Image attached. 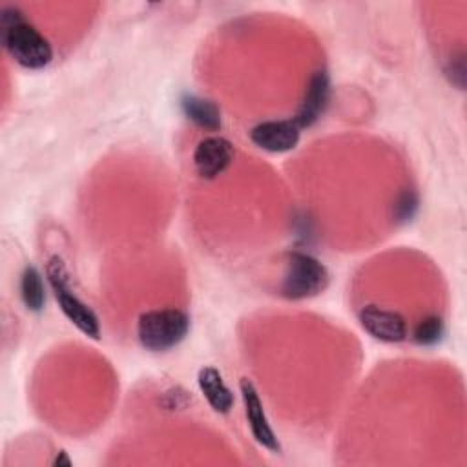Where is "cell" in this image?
<instances>
[{"mask_svg":"<svg viewBox=\"0 0 467 467\" xmlns=\"http://www.w3.org/2000/svg\"><path fill=\"white\" fill-rule=\"evenodd\" d=\"M0 38L5 53L26 69H42L53 60V46L16 5L0 9Z\"/></svg>","mask_w":467,"mask_h":467,"instance_id":"1","label":"cell"},{"mask_svg":"<svg viewBox=\"0 0 467 467\" xmlns=\"http://www.w3.org/2000/svg\"><path fill=\"white\" fill-rule=\"evenodd\" d=\"M327 266L312 254L292 250L285 255V270L279 283V296L290 301H303L319 296L328 286Z\"/></svg>","mask_w":467,"mask_h":467,"instance_id":"2","label":"cell"},{"mask_svg":"<svg viewBox=\"0 0 467 467\" xmlns=\"http://www.w3.org/2000/svg\"><path fill=\"white\" fill-rule=\"evenodd\" d=\"M46 277L51 292L58 303V308L66 319L91 339L100 337V321L95 310L84 303L73 290L69 283V272L58 255H51L46 263Z\"/></svg>","mask_w":467,"mask_h":467,"instance_id":"3","label":"cell"},{"mask_svg":"<svg viewBox=\"0 0 467 467\" xmlns=\"http://www.w3.org/2000/svg\"><path fill=\"white\" fill-rule=\"evenodd\" d=\"M190 330V316L181 308L146 310L137 319V339L150 352L175 348Z\"/></svg>","mask_w":467,"mask_h":467,"instance_id":"4","label":"cell"},{"mask_svg":"<svg viewBox=\"0 0 467 467\" xmlns=\"http://www.w3.org/2000/svg\"><path fill=\"white\" fill-rule=\"evenodd\" d=\"M235 159L234 144L221 135H208L201 139L193 150L192 162L201 179L212 181L223 175Z\"/></svg>","mask_w":467,"mask_h":467,"instance_id":"5","label":"cell"},{"mask_svg":"<svg viewBox=\"0 0 467 467\" xmlns=\"http://www.w3.org/2000/svg\"><path fill=\"white\" fill-rule=\"evenodd\" d=\"M358 321L368 336L381 343H401L409 336L407 319L392 308L365 305L358 312Z\"/></svg>","mask_w":467,"mask_h":467,"instance_id":"6","label":"cell"},{"mask_svg":"<svg viewBox=\"0 0 467 467\" xmlns=\"http://www.w3.org/2000/svg\"><path fill=\"white\" fill-rule=\"evenodd\" d=\"M239 390L243 398V407H244V418L248 423V429L252 432V438L266 451L270 452H281V443L272 429V423L265 412L263 401L259 398V392L255 385L248 379L243 378L239 381Z\"/></svg>","mask_w":467,"mask_h":467,"instance_id":"7","label":"cell"},{"mask_svg":"<svg viewBox=\"0 0 467 467\" xmlns=\"http://www.w3.org/2000/svg\"><path fill=\"white\" fill-rule=\"evenodd\" d=\"M248 137L254 146L268 153H285L297 146L301 128L294 119L261 120L250 128Z\"/></svg>","mask_w":467,"mask_h":467,"instance_id":"8","label":"cell"},{"mask_svg":"<svg viewBox=\"0 0 467 467\" xmlns=\"http://www.w3.org/2000/svg\"><path fill=\"white\" fill-rule=\"evenodd\" d=\"M330 91H332V88H330L328 71L325 67L316 69L310 75L305 93H303V99L297 106V111L292 117L301 130L314 126L323 117V113L327 111L328 102H330Z\"/></svg>","mask_w":467,"mask_h":467,"instance_id":"9","label":"cell"},{"mask_svg":"<svg viewBox=\"0 0 467 467\" xmlns=\"http://www.w3.org/2000/svg\"><path fill=\"white\" fill-rule=\"evenodd\" d=\"M197 385L206 403L217 414H228L234 407V392L215 367H202L197 374Z\"/></svg>","mask_w":467,"mask_h":467,"instance_id":"10","label":"cell"},{"mask_svg":"<svg viewBox=\"0 0 467 467\" xmlns=\"http://www.w3.org/2000/svg\"><path fill=\"white\" fill-rule=\"evenodd\" d=\"M181 109L184 117L193 122L197 128L204 131H217L221 130V109L219 106L206 97L184 93L181 97Z\"/></svg>","mask_w":467,"mask_h":467,"instance_id":"11","label":"cell"},{"mask_svg":"<svg viewBox=\"0 0 467 467\" xmlns=\"http://www.w3.org/2000/svg\"><path fill=\"white\" fill-rule=\"evenodd\" d=\"M18 290H20V299L27 310L40 312L44 308L46 286H44V279H42V274L38 272V268L29 265L22 270Z\"/></svg>","mask_w":467,"mask_h":467,"instance_id":"12","label":"cell"},{"mask_svg":"<svg viewBox=\"0 0 467 467\" xmlns=\"http://www.w3.org/2000/svg\"><path fill=\"white\" fill-rule=\"evenodd\" d=\"M443 334H445V325L441 316L429 314L416 323L412 330V339L421 347H431V345H436L443 337Z\"/></svg>","mask_w":467,"mask_h":467,"instance_id":"13","label":"cell"},{"mask_svg":"<svg viewBox=\"0 0 467 467\" xmlns=\"http://www.w3.org/2000/svg\"><path fill=\"white\" fill-rule=\"evenodd\" d=\"M418 193L414 190H405L398 195L396 204H394V213L398 221H409L416 210H418Z\"/></svg>","mask_w":467,"mask_h":467,"instance_id":"14","label":"cell"},{"mask_svg":"<svg viewBox=\"0 0 467 467\" xmlns=\"http://www.w3.org/2000/svg\"><path fill=\"white\" fill-rule=\"evenodd\" d=\"M445 75L449 77L451 84H454L458 89H463L465 86V55L460 53L458 57H452L445 67Z\"/></svg>","mask_w":467,"mask_h":467,"instance_id":"15","label":"cell"},{"mask_svg":"<svg viewBox=\"0 0 467 467\" xmlns=\"http://www.w3.org/2000/svg\"><path fill=\"white\" fill-rule=\"evenodd\" d=\"M71 465V460L67 458V452H64V451H60L57 456H55V460H53V465Z\"/></svg>","mask_w":467,"mask_h":467,"instance_id":"16","label":"cell"}]
</instances>
